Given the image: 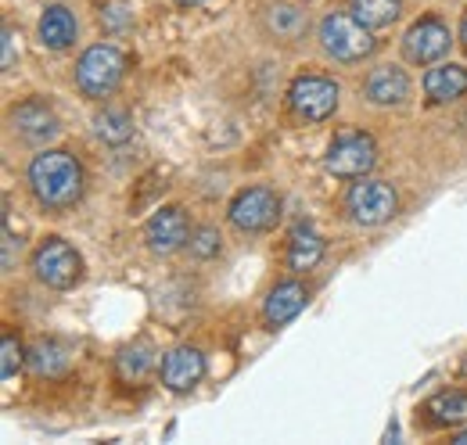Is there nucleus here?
<instances>
[{"label": "nucleus", "instance_id": "1", "mask_svg": "<svg viewBox=\"0 0 467 445\" xmlns=\"http://www.w3.org/2000/svg\"><path fill=\"white\" fill-rule=\"evenodd\" d=\"M29 187L44 209H72L83 198V169L65 151H44L29 166Z\"/></svg>", "mask_w": 467, "mask_h": 445}, {"label": "nucleus", "instance_id": "2", "mask_svg": "<svg viewBox=\"0 0 467 445\" xmlns=\"http://www.w3.org/2000/svg\"><path fill=\"white\" fill-rule=\"evenodd\" d=\"M320 47L335 61H363L374 55V36L356 15L335 11L320 22Z\"/></svg>", "mask_w": 467, "mask_h": 445}, {"label": "nucleus", "instance_id": "3", "mask_svg": "<svg viewBox=\"0 0 467 445\" xmlns=\"http://www.w3.org/2000/svg\"><path fill=\"white\" fill-rule=\"evenodd\" d=\"M122 72H126L122 51L109 47V44H98V47H90L87 55L79 57V65H76V83H79V90H83L87 98H105V94H112L119 87Z\"/></svg>", "mask_w": 467, "mask_h": 445}, {"label": "nucleus", "instance_id": "4", "mask_svg": "<svg viewBox=\"0 0 467 445\" xmlns=\"http://www.w3.org/2000/svg\"><path fill=\"white\" fill-rule=\"evenodd\" d=\"M33 270H36L40 284L65 291V287H72L76 280L83 277V259H79V252H76L68 241L47 237V241L36 248V255H33Z\"/></svg>", "mask_w": 467, "mask_h": 445}, {"label": "nucleus", "instance_id": "5", "mask_svg": "<svg viewBox=\"0 0 467 445\" xmlns=\"http://www.w3.org/2000/svg\"><path fill=\"white\" fill-rule=\"evenodd\" d=\"M288 105L298 119H309V122H320L327 115H335L338 109V87L324 76H298L288 90Z\"/></svg>", "mask_w": 467, "mask_h": 445}, {"label": "nucleus", "instance_id": "6", "mask_svg": "<svg viewBox=\"0 0 467 445\" xmlns=\"http://www.w3.org/2000/svg\"><path fill=\"white\" fill-rule=\"evenodd\" d=\"M281 216V202L270 187H248L231 202V222L244 233L270 230Z\"/></svg>", "mask_w": 467, "mask_h": 445}, {"label": "nucleus", "instance_id": "7", "mask_svg": "<svg viewBox=\"0 0 467 445\" xmlns=\"http://www.w3.org/2000/svg\"><path fill=\"white\" fill-rule=\"evenodd\" d=\"M378 162V148H374V140L367 137V133H342L335 144H331V151H327V159H324V166L327 172H335V176H363V172H370Z\"/></svg>", "mask_w": 467, "mask_h": 445}, {"label": "nucleus", "instance_id": "8", "mask_svg": "<svg viewBox=\"0 0 467 445\" xmlns=\"http://www.w3.org/2000/svg\"><path fill=\"white\" fill-rule=\"evenodd\" d=\"M396 209H400V198H396V191H392L389 183H381V180H363V183H356L349 191L352 220L363 222V226H378V222L392 220Z\"/></svg>", "mask_w": 467, "mask_h": 445}, {"label": "nucleus", "instance_id": "9", "mask_svg": "<svg viewBox=\"0 0 467 445\" xmlns=\"http://www.w3.org/2000/svg\"><path fill=\"white\" fill-rule=\"evenodd\" d=\"M403 51H407V57L417 61V65L439 61V57L450 51V29H446L439 18H420L407 36H403Z\"/></svg>", "mask_w": 467, "mask_h": 445}, {"label": "nucleus", "instance_id": "10", "mask_svg": "<svg viewBox=\"0 0 467 445\" xmlns=\"http://www.w3.org/2000/svg\"><path fill=\"white\" fill-rule=\"evenodd\" d=\"M144 237H148V248H151V252H159V255H173L176 248L187 244L191 226H187V216H183L180 209H162V212H155V216L148 220Z\"/></svg>", "mask_w": 467, "mask_h": 445}, {"label": "nucleus", "instance_id": "11", "mask_svg": "<svg viewBox=\"0 0 467 445\" xmlns=\"http://www.w3.org/2000/svg\"><path fill=\"white\" fill-rule=\"evenodd\" d=\"M202 374H205V356L191 345H180L162 359V385L170 391H191L202 381Z\"/></svg>", "mask_w": 467, "mask_h": 445}, {"label": "nucleus", "instance_id": "12", "mask_svg": "<svg viewBox=\"0 0 467 445\" xmlns=\"http://www.w3.org/2000/svg\"><path fill=\"white\" fill-rule=\"evenodd\" d=\"M363 94H367V101H374V105H403L410 94L407 72L396 68V65H378V68L367 76Z\"/></svg>", "mask_w": 467, "mask_h": 445}, {"label": "nucleus", "instance_id": "13", "mask_svg": "<svg viewBox=\"0 0 467 445\" xmlns=\"http://www.w3.org/2000/svg\"><path fill=\"white\" fill-rule=\"evenodd\" d=\"M11 122H15V129H18L26 140H51V137L58 133V119H55V111L47 109L44 101H26V105H18V109L11 111Z\"/></svg>", "mask_w": 467, "mask_h": 445}, {"label": "nucleus", "instance_id": "14", "mask_svg": "<svg viewBox=\"0 0 467 445\" xmlns=\"http://www.w3.org/2000/svg\"><path fill=\"white\" fill-rule=\"evenodd\" d=\"M306 287L302 284H295V280H288V284H277L274 291H270V298H266V324L270 327H281V324H288V320H295L298 313H302V305H306Z\"/></svg>", "mask_w": 467, "mask_h": 445}, {"label": "nucleus", "instance_id": "15", "mask_svg": "<svg viewBox=\"0 0 467 445\" xmlns=\"http://www.w3.org/2000/svg\"><path fill=\"white\" fill-rule=\"evenodd\" d=\"M40 40L51 51H65V47L76 44V18H72L68 7H61V4L44 7V15H40Z\"/></svg>", "mask_w": 467, "mask_h": 445}, {"label": "nucleus", "instance_id": "16", "mask_svg": "<svg viewBox=\"0 0 467 445\" xmlns=\"http://www.w3.org/2000/svg\"><path fill=\"white\" fill-rule=\"evenodd\" d=\"M424 90L431 101H453L467 94V68L464 65H439L424 76Z\"/></svg>", "mask_w": 467, "mask_h": 445}, {"label": "nucleus", "instance_id": "17", "mask_svg": "<svg viewBox=\"0 0 467 445\" xmlns=\"http://www.w3.org/2000/svg\"><path fill=\"white\" fill-rule=\"evenodd\" d=\"M151 367H155V352H151V345H144V341L126 345L116 356V374L122 385H140V381L151 374Z\"/></svg>", "mask_w": 467, "mask_h": 445}, {"label": "nucleus", "instance_id": "18", "mask_svg": "<svg viewBox=\"0 0 467 445\" xmlns=\"http://www.w3.org/2000/svg\"><path fill=\"white\" fill-rule=\"evenodd\" d=\"M424 413H428V417H431V424H439V428L464 424L467 420V395L464 391H442V395H435V398L424 406Z\"/></svg>", "mask_w": 467, "mask_h": 445}, {"label": "nucleus", "instance_id": "19", "mask_svg": "<svg viewBox=\"0 0 467 445\" xmlns=\"http://www.w3.org/2000/svg\"><path fill=\"white\" fill-rule=\"evenodd\" d=\"M403 0H349V11L367 29H385L400 18Z\"/></svg>", "mask_w": 467, "mask_h": 445}, {"label": "nucleus", "instance_id": "20", "mask_svg": "<svg viewBox=\"0 0 467 445\" xmlns=\"http://www.w3.org/2000/svg\"><path fill=\"white\" fill-rule=\"evenodd\" d=\"M29 367H33L40 378H65V374H68V352L61 348L58 341H40V345L29 352Z\"/></svg>", "mask_w": 467, "mask_h": 445}, {"label": "nucleus", "instance_id": "21", "mask_svg": "<svg viewBox=\"0 0 467 445\" xmlns=\"http://www.w3.org/2000/svg\"><path fill=\"white\" fill-rule=\"evenodd\" d=\"M320 255H324V241L313 233V230H298L292 237V244H288V266L292 270H313L317 263H320Z\"/></svg>", "mask_w": 467, "mask_h": 445}, {"label": "nucleus", "instance_id": "22", "mask_svg": "<svg viewBox=\"0 0 467 445\" xmlns=\"http://www.w3.org/2000/svg\"><path fill=\"white\" fill-rule=\"evenodd\" d=\"M266 26H270L277 36L295 40V36L306 29V11H298L295 4H274V7L266 11Z\"/></svg>", "mask_w": 467, "mask_h": 445}, {"label": "nucleus", "instance_id": "23", "mask_svg": "<svg viewBox=\"0 0 467 445\" xmlns=\"http://www.w3.org/2000/svg\"><path fill=\"white\" fill-rule=\"evenodd\" d=\"M94 126H98V137H101L105 144H126V140L133 137V119L119 109L98 115V119H94Z\"/></svg>", "mask_w": 467, "mask_h": 445}, {"label": "nucleus", "instance_id": "24", "mask_svg": "<svg viewBox=\"0 0 467 445\" xmlns=\"http://www.w3.org/2000/svg\"><path fill=\"white\" fill-rule=\"evenodd\" d=\"M0 378L7 381V378H15L18 374V367L26 363V352H22V345L15 341V334H4V345H0Z\"/></svg>", "mask_w": 467, "mask_h": 445}, {"label": "nucleus", "instance_id": "25", "mask_svg": "<svg viewBox=\"0 0 467 445\" xmlns=\"http://www.w3.org/2000/svg\"><path fill=\"white\" fill-rule=\"evenodd\" d=\"M191 252L202 259H213L220 252V230L216 226H198L191 230Z\"/></svg>", "mask_w": 467, "mask_h": 445}, {"label": "nucleus", "instance_id": "26", "mask_svg": "<svg viewBox=\"0 0 467 445\" xmlns=\"http://www.w3.org/2000/svg\"><path fill=\"white\" fill-rule=\"evenodd\" d=\"M130 22H133V15H130L122 4H112V7H105V11H101V26H105L109 33H122Z\"/></svg>", "mask_w": 467, "mask_h": 445}, {"label": "nucleus", "instance_id": "27", "mask_svg": "<svg viewBox=\"0 0 467 445\" xmlns=\"http://www.w3.org/2000/svg\"><path fill=\"white\" fill-rule=\"evenodd\" d=\"M18 36H15V29L11 26H4V68L11 72L15 65H18V44H15Z\"/></svg>", "mask_w": 467, "mask_h": 445}, {"label": "nucleus", "instance_id": "28", "mask_svg": "<svg viewBox=\"0 0 467 445\" xmlns=\"http://www.w3.org/2000/svg\"><path fill=\"white\" fill-rule=\"evenodd\" d=\"M15 244H18V241H15V233L4 226V274H11V270H15Z\"/></svg>", "mask_w": 467, "mask_h": 445}, {"label": "nucleus", "instance_id": "29", "mask_svg": "<svg viewBox=\"0 0 467 445\" xmlns=\"http://www.w3.org/2000/svg\"><path fill=\"white\" fill-rule=\"evenodd\" d=\"M453 442H457V445H467V431H461V435H457Z\"/></svg>", "mask_w": 467, "mask_h": 445}, {"label": "nucleus", "instance_id": "30", "mask_svg": "<svg viewBox=\"0 0 467 445\" xmlns=\"http://www.w3.org/2000/svg\"><path fill=\"white\" fill-rule=\"evenodd\" d=\"M461 40H464V47H467V18H464V26H461Z\"/></svg>", "mask_w": 467, "mask_h": 445}, {"label": "nucleus", "instance_id": "31", "mask_svg": "<svg viewBox=\"0 0 467 445\" xmlns=\"http://www.w3.org/2000/svg\"><path fill=\"white\" fill-rule=\"evenodd\" d=\"M176 4H202V0H176Z\"/></svg>", "mask_w": 467, "mask_h": 445}]
</instances>
